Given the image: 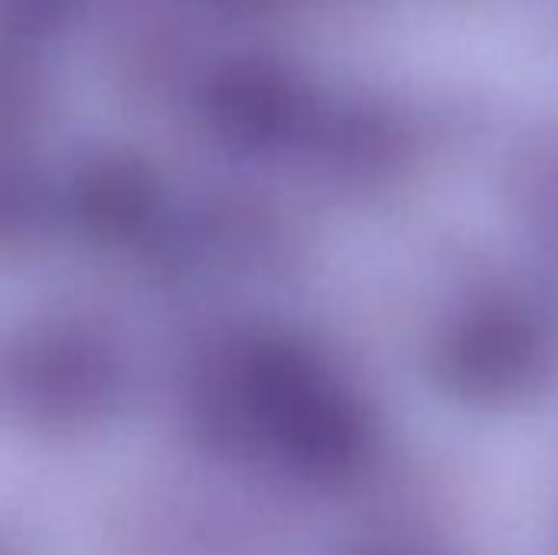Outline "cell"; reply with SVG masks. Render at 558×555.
Listing matches in <instances>:
<instances>
[{
	"label": "cell",
	"instance_id": "cell-1",
	"mask_svg": "<svg viewBox=\"0 0 558 555\" xmlns=\"http://www.w3.org/2000/svg\"><path fill=\"white\" fill-rule=\"evenodd\" d=\"M549 327L513 307H487L461 317L435 347L438 383L471 402H510L539 389L553 370Z\"/></svg>",
	"mask_w": 558,
	"mask_h": 555
}]
</instances>
